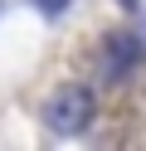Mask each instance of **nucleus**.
Returning <instances> with one entry per match:
<instances>
[{
	"mask_svg": "<svg viewBox=\"0 0 146 151\" xmlns=\"http://www.w3.org/2000/svg\"><path fill=\"white\" fill-rule=\"evenodd\" d=\"M44 122L58 132V137H78V132L93 127V93L88 88H58L54 98L44 102Z\"/></svg>",
	"mask_w": 146,
	"mask_h": 151,
	"instance_id": "nucleus-1",
	"label": "nucleus"
},
{
	"mask_svg": "<svg viewBox=\"0 0 146 151\" xmlns=\"http://www.w3.org/2000/svg\"><path fill=\"white\" fill-rule=\"evenodd\" d=\"M136 59H141V44H136L132 34H112V39H107V63H102V73H107V78H127V73L136 68Z\"/></svg>",
	"mask_w": 146,
	"mask_h": 151,
	"instance_id": "nucleus-2",
	"label": "nucleus"
},
{
	"mask_svg": "<svg viewBox=\"0 0 146 151\" xmlns=\"http://www.w3.org/2000/svg\"><path fill=\"white\" fill-rule=\"evenodd\" d=\"M34 5H39L44 15H63V5H68V0H34Z\"/></svg>",
	"mask_w": 146,
	"mask_h": 151,
	"instance_id": "nucleus-3",
	"label": "nucleus"
}]
</instances>
